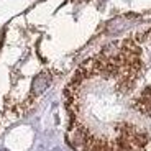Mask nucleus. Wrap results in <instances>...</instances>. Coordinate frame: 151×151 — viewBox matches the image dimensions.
Returning a JSON list of instances; mask_svg holds the SVG:
<instances>
[{
	"label": "nucleus",
	"instance_id": "nucleus-2",
	"mask_svg": "<svg viewBox=\"0 0 151 151\" xmlns=\"http://www.w3.org/2000/svg\"><path fill=\"white\" fill-rule=\"evenodd\" d=\"M125 27H127L125 18H113L112 22L107 25V30H109L110 33H118V31H122Z\"/></svg>",
	"mask_w": 151,
	"mask_h": 151
},
{
	"label": "nucleus",
	"instance_id": "nucleus-1",
	"mask_svg": "<svg viewBox=\"0 0 151 151\" xmlns=\"http://www.w3.org/2000/svg\"><path fill=\"white\" fill-rule=\"evenodd\" d=\"M51 84V74L49 72H41V74H38L36 77L33 79V86H31V95L33 97H38V95H41L43 92L48 89V86Z\"/></svg>",
	"mask_w": 151,
	"mask_h": 151
},
{
	"label": "nucleus",
	"instance_id": "nucleus-3",
	"mask_svg": "<svg viewBox=\"0 0 151 151\" xmlns=\"http://www.w3.org/2000/svg\"><path fill=\"white\" fill-rule=\"evenodd\" d=\"M89 151H110V146L105 143V141H100V140H95L92 143L91 150Z\"/></svg>",
	"mask_w": 151,
	"mask_h": 151
},
{
	"label": "nucleus",
	"instance_id": "nucleus-4",
	"mask_svg": "<svg viewBox=\"0 0 151 151\" xmlns=\"http://www.w3.org/2000/svg\"><path fill=\"white\" fill-rule=\"evenodd\" d=\"M2 38H4V33H2V31H0V43H2Z\"/></svg>",
	"mask_w": 151,
	"mask_h": 151
}]
</instances>
